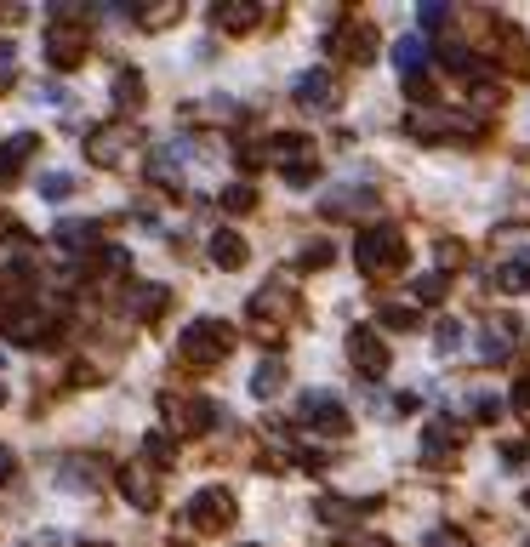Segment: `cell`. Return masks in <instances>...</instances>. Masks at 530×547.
Returning <instances> with one entry per match:
<instances>
[{"label":"cell","mask_w":530,"mask_h":547,"mask_svg":"<svg viewBox=\"0 0 530 547\" xmlns=\"http://www.w3.org/2000/svg\"><path fill=\"white\" fill-rule=\"evenodd\" d=\"M297 416L308 422V428H320V433H348V416H342V405L331 399V394H303V405H297Z\"/></svg>","instance_id":"cell-6"},{"label":"cell","mask_w":530,"mask_h":547,"mask_svg":"<svg viewBox=\"0 0 530 547\" xmlns=\"http://www.w3.org/2000/svg\"><path fill=\"white\" fill-rule=\"evenodd\" d=\"M211 257L217 262H223V269H245V257H252V252H245V240H240V234H217V240H211Z\"/></svg>","instance_id":"cell-9"},{"label":"cell","mask_w":530,"mask_h":547,"mask_svg":"<svg viewBox=\"0 0 530 547\" xmlns=\"http://www.w3.org/2000/svg\"><path fill=\"white\" fill-rule=\"evenodd\" d=\"M91 234H98L91 223H64V228H57V240H64L69 252H81V245H91Z\"/></svg>","instance_id":"cell-22"},{"label":"cell","mask_w":530,"mask_h":547,"mask_svg":"<svg viewBox=\"0 0 530 547\" xmlns=\"http://www.w3.org/2000/svg\"><path fill=\"white\" fill-rule=\"evenodd\" d=\"M189 525H194V530H223V525H234V496H228V491H200L194 502H189Z\"/></svg>","instance_id":"cell-5"},{"label":"cell","mask_w":530,"mask_h":547,"mask_svg":"<svg viewBox=\"0 0 530 547\" xmlns=\"http://www.w3.org/2000/svg\"><path fill=\"white\" fill-rule=\"evenodd\" d=\"M371 46H377V29H365V23H348V29L337 35V52H342V57H354V64H365Z\"/></svg>","instance_id":"cell-8"},{"label":"cell","mask_w":530,"mask_h":547,"mask_svg":"<svg viewBox=\"0 0 530 547\" xmlns=\"http://www.w3.org/2000/svg\"><path fill=\"white\" fill-rule=\"evenodd\" d=\"M223 206H228V211H252V206H257V194L245 189V183H234V189L223 194Z\"/></svg>","instance_id":"cell-24"},{"label":"cell","mask_w":530,"mask_h":547,"mask_svg":"<svg viewBox=\"0 0 530 547\" xmlns=\"http://www.w3.org/2000/svg\"><path fill=\"white\" fill-rule=\"evenodd\" d=\"M474 411H479V422H491L496 411H502V399H491V394H479V399H474Z\"/></svg>","instance_id":"cell-29"},{"label":"cell","mask_w":530,"mask_h":547,"mask_svg":"<svg viewBox=\"0 0 530 547\" xmlns=\"http://www.w3.org/2000/svg\"><path fill=\"white\" fill-rule=\"evenodd\" d=\"M502 286L508 291H530V252L513 257V262H502Z\"/></svg>","instance_id":"cell-17"},{"label":"cell","mask_w":530,"mask_h":547,"mask_svg":"<svg viewBox=\"0 0 530 547\" xmlns=\"http://www.w3.org/2000/svg\"><path fill=\"white\" fill-rule=\"evenodd\" d=\"M450 450H457V433H450L445 422H433V428H428V440H423V457H428L433 467H445Z\"/></svg>","instance_id":"cell-12"},{"label":"cell","mask_w":530,"mask_h":547,"mask_svg":"<svg viewBox=\"0 0 530 547\" xmlns=\"http://www.w3.org/2000/svg\"><path fill=\"white\" fill-rule=\"evenodd\" d=\"M120 143H126V132H120V126L91 132V160H98V166H115V160H120Z\"/></svg>","instance_id":"cell-10"},{"label":"cell","mask_w":530,"mask_h":547,"mask_svg":"<svg viewBox=\"0 0 530 547\" xmlns=\"http://www.w3.org/2000/svg\"><path fill=\"white\" fill-rule=\"evenodd\" d=\"M257 23V6H217V29H252Z\"/></svg>","instance_id":"cell-16"},{"label":"cell","mask_w":530,"mask_h":547,"mask_svg":"<svg viewBox=\"0 0 530 547\" xmlns=\"http://www.w3.org/2000/svg\"><path fill=\"white\" fill-rule=\"evenodd\" d=\"M137 91H143V81H137V74H120V81H115V103L137 108Z\"/></svg>","instance_id":"cell-23"},{"label":"cell","mask_w":530,"mask_h":547,"mask_svg":"<svg viewBox=\"0 0 530 547\" xmlns=\"http://www.w3.org/2000/svg\"><path fill=\"white\" fill-rule=\"evenodd\" d=\"M297 103L331 108V74H303V81H297Z\"/></svg>","instance_id":"cell-11"},{"label":"cell","mask_w":530,"mask_h":547,"mask_svg":"<svg viewBox=\"0 0 530 547\" xmlns=\"http://www.w3.org/2000/svg\"><path fill=\"white\" fill-rule=\"evenodd\" d=\"M171 18H177V6H154V12H143V29H166Z\"/></svg>","instance_id":"cell-25"},{"label":"cell","mask_w":530,"mask_h":547,"mask_svg":"<svg viewBox=\"0 0 530 547\" xmlns=\"http://www.w3.org/2000/svg\"><path fill=\"white\" fill-rule=\"evenodd\" d=\"M6 479H12V450L0 445V484H6Z\"/></svg>","instance_id":"cell-32"},{"label":"cell","mask_w":530,"mask_h":547,"mask_svg":"<svg viewBox=\"0 0 530 547\" xmlns=\"http://www.w3.org/2000/svg\"><path fill=\"white\" fill-rule=\"evenodd\" d=\"M228 348H234V331H228V325H217V320H194L189 331H183V342H177V354L194 359V365H217Z\"/></svg>","instance_id":"cell-1"},{"label":"cell","mask_w":530,"mask_h":547,"mask_svg":"<svg viewBox=\"0 0 530 547\" xmlns=\"http://www.w3.org/2000/svg\"><path fill=\"white\" fill-rule=\"evenodd\" d=\"M513 405H519V411H525V422H530V377H525L519 388H513Z\"/></svg>","instance_id":"cell-31"},{"label":"cell","mask_w":530,"mask_h":547,"mask_svg":"<svg viewBox=\"0 0 530 547\" xmlns=\"http://www.w3.org/2000/svg\"><path fill=\"white\" fill-rule=\"evenodd\" d=\"M428 547H467V536H457V530H433Z\"/></svg>","instance_id":"cell-28"},{"label":"cell","mask_w":530,"mask_h":547,"mask_svg":"<svg viewBox=\"0 0 530 547\" xmlns=\"http://www.w3.org/2000/svg\"><path fill=\"white\" fill-rule=\"evenodd\" d=\"M269 160L279 171H291V183H308V166H314V143L297 132H286V137H274V149H269Z\"/></svg>","instance_id":"cell-4"},{"label":"cell","mask_w":530,"mask_h":547,"mask_svg":"<svg viewBox=\"0 0 530 547\" xmlns=\"http://www.w3.org/2000/svg\"><path fill=\"white\" fill-rule=\"evenodd\" d=\"M440 291H445V286H440V274H423V279H416V296H423V303H433Z\"/></svg>","instance_id":"cell-27"},{"label":"cell","mask_w":530,"mask_h":547,"mask_svg":"<svg viewBox=\"0 0 530 547\" xmlns=\"http://www.w3.org/2000/svg\"><path fill=\"white\" fill-rule=\"evenodd\" d=\"M394 64H399V74H416V69H423V40H399V52H394Z\"/></svg>","instance_id":"cell-19"},{"label":"cell","mask_w":530,"mask_h":547,"mask_svg":"<svg viewBox=\"0 0 530 547\" xmlns=\"http://www.w3.org/2000/svg\"><path fill=\"white\" fill-rule=\"evenodd\" d=\"M348 354H354V365H360L365 377H382V371H388V348L377 342V331H365V325L348 337Z\"/></svg>","instance_id":"cell-7"},{"label":"cell","mask_w":530,"mask_h":547,"mask_svg":"<svg viewBox=\"0 0 530 547\" xmlns=\"http://www.w3.org/2000/svg\"><path fill=\"white\" fill-rule=\"evenodd\" d=\"M46 57H52L57 69H74L86 57V23H69L64 12H57V18L46 23Z\"/></svg>","instance_id":"cell-2"},{"label":"cell","mask_w":530,"mask_h":547,"mask_svg":"<svg viewBox=\"0 0 530 547\" xmlns=\"http://www.w3.org/2000/svg\"><path fill=\"white\" fill-rule=\"evenodd\" d=\"M0 399H6V388H0Z\"/></svg>","instance_id":"cell-33"},{"label":"cell","mask_w":530,"mask_h":547,"mask_svg":"<svg viewBox=\"0 0 530 547\" xmlns=\"http://www.w3.org/2000/svg\"><path fill=\"white\" fill-rule=\"evenodd\" d=\"M160 308H166V286H143V291H137V303H132V314L149 320V314H160Z\"/></svg>","instance_id":"cell-18"},{"label":"cell","mask_w":530,"mask_h":547,"mask_svg":"<svg viewBox=\"0 0 530 547\" xmlns=\"http://www.w3.org/2000/svg\"><path fill=\"white\" fill-rule=\"evenodd\" d=\"M120 491H126L137 508H154V479L143 474V467H126V474H120Z\"/></svg>","instance_id":"cell-15"},{"label":"cell","mask_w":530,"mask_h":547,"mask_svg":"<svg viewBox=\"0 0 530 547\" xmlns=\"http://www.w3.org/2000/svg\"><path fill=\"white\" fill-rule=\"evenodd\" d=\"M40 194H46V200H69V194H74V177H69V171H46V177H40Z\"/></svg>","instance_id":"cell-20"},{"label":"cell","mask_w":530,"mask_h":547,"mask_svg":"<svg viewBox=\"0 0 530 547\" xmlns=\"http://www.w3.org/2000/svg\"><path fill=\"white\" fill-rule=\"evenodd\" d=\"M143 457H149L154 467H171V457H177V450H171L166 433H149V440H143Z\"/></svg>","instance_id":"cell-21"},{"label":"cell","mask_w":530,"mask_h":547,"mask_svg":"<svg viewBox=\"0 0 530 547\" xmlns=\"http://www.w3.org/2000/svg\"><path fill=\"white\" fill-rule=\"evenodd\" d=\"M279 388H286V365H279V359H262L257 377H252V394L269 399V394H279Z\"/></svg>","instance_id":"cell-14"},{"label":"cell","mask_w":530,"mask_h":547,"mask_svg":"<svg viewBox=\"0 0 530 547\" xmlns=\"http://www.w3.org/2000/svg\"><path fill=\"white\" fill-rule=\"evenodd\" d=\"M399 252H405V234L399 228H371V234H360V245H354L360 269H371V274H382L388 262H399Z\"/></svg>","instance_id":"cell-3"},{"label":"cell","mask_w":530,"mask_h":547,"mask_svg":"<svg viewBox=\"0 0 530 547\" xmlns=\"http://www.w3.org/2000/svg\"><path fill=\"white\" fill-rule=\"evenodd\" d=\"M12 69H18V52H12V46L0 40V81H12Z\"/></svg>","instance_id":"cell-30"},{"label":"cell","mask_w":530,"mask_h":547,"mask_svg":"<svg viewBox=\"0 0 530 547\" xmlns=\"http://www.w3.org/2000/svg\"><path fill=\"white\" fill-rule=\"evenodd\" d=\"M29 154H35V137L29 132H18V137H6V149H0V177H12V171H18Z\"/></svg>","instance_id":"cell-13"},{"label":"cell","mask_w":530,"mask_h":547,"mask_svg":"<svg viewBox=\"0 0 530 547\" xmlns=\"http://www.w3.org/2000/svg\"><path fill=\"white\" fill-rule=\"evenodd\" d=\"M388 325H394V331H411V325H416V314H411V308H388V314H382Z\"/></svg>","instance_id":"cell-26"}]
</instances>
